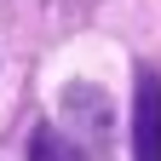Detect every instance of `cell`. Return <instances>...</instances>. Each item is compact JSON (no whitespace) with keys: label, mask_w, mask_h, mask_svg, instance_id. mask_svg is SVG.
Listing matches in <instances>:
<instances>
[{"label":"cell","mask_w":161,"mask_h":161,"mask_svg":"<svg viewBox=\"0 0 161 161\" xmlns=\"http://www.w3.org/2000/svg\"><path fill=\"white\" fill-rule=\"evenodd\" d=\"M35 161H92V150H80L64 127H40L35 132Z\"/></svg>","instance_id":"3957f363"},{"label":"cell","mask_w":161,"mask_h":161,"mask_svg":"<svg viewBox=\"0 0 161 161\" xmlns=\"http://www.w3.org/2000/svg\"><path fill=\"white\" fill-rule=\"evenodd\" d=\"M64 121L80 132L75 138L80 150H104L109 144V98L98 92V86H80V80L64 86Z\"/></svg>","instance_id":"6da1fadb"},{"label":"cell","mask_w":161,"mask_h":161,"mask_svg":"<svg viewBox=\"0 0 161 161\" xmlns=\"http://www.w3.org/2000/svg\"><path fill=\"white\" fill-rule=\"evenodd\" d=\"M132 161H161V75H138L132 98Z\"/></svg>","instance_id":"7a4b0ae2"}]
</instances>
